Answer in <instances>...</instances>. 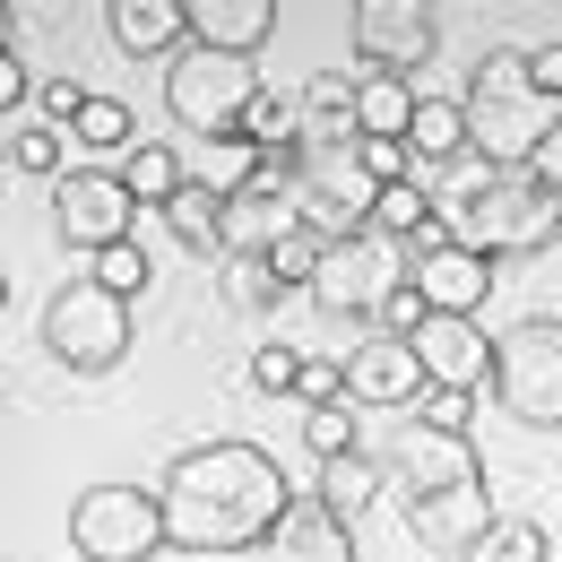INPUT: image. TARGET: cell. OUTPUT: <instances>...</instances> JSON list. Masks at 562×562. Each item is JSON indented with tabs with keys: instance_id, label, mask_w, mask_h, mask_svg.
<instances>
[{
	"instance_id": "4dcf8cb0",
	"label": "cell",
	"mask_w": 562,
	"mask_h": 562,
	"mask_svg": "<svg viewBox=\"0 0 562 562\" xmlns=\"http://www.w3.org/2000/svg\"><path fill=\"white\" fill-rule=\"evenodd\" d=\"M468 562H546V528L537 519H493V537H476Z\"/></svg>"
},
{
	"instance_id": "9a60e30c",
	"label": "cell",
	"mask_w": 562,
	"mask_h": 562,
	"mask_svg": "<svg viewBox=\"0 0 562 562\" xmlns=\"http://www.w3.org/2000/svg\"><path fill=\"white\" fill-rule=\"evenodd\" d=\"M493 485H459V493H424V502H407V537H416L424 554H459L468 562V546L476 537H493Z\"/></svg>"
},
{
	"instance_id": "d6986e66",
	"label": "cell",
	"mask_w": 562,
	"mask_h": 562,
	"mask_svg": "<svg viewBox=\"0 0 562 562\" xmlns=\"http://www.w3.org/2000/svg\"><path fill=\"white\" fill-rule=\"evenodd\" d=\"M269 562H355V528L329 510V502L294 493V502H285V519L269 528Z\"/></svg>"
},
{
	"instance_id": "d4e9b609",
	"label": "cell",
	"mask_w": 562,
	"mask_h": 562,
	"mask_svg": "<svg viewBox=\"0 0 562 562\" xmlns=\"http://www.w3.org/2000/svg\"><path fill=\"white\" fill-rule=\"evenodd\" d=\"M165 225H173V243L191 260H225V200H216L209 182H182V200L165 209Z\"/></svg>"
},
{
	"instance_id": "277c9868",
	"label": "cell",
	"mask_w": 562,
	"mask_h": 562,
	"mask_svg": "<svg viewBox=\"0 0 562 562\" xmlns=\"http://www.w3.org/2000/svg\"><path fill=\"white\" fill-rule=\"evenodd\" d=\"M450 243L485 251L493 269H502V260H528V251L562 243V191L546 173H528V165H519V173H493V191L468 209V225H459Z\"/></svg>"
},
{
	"instance_id": "8992f818",
	"label": "cell",
	"mask_w": 562,
	"mask_h": 562,
	"mask_svg": "<svg viewBox=\"0 0 562 562\" xmlns=\"http://www.w3.org/2000/svg\"><path fill=\"white\" fill-rule=\"evenodd\" d=\"M251 104H260V70L251 61H225L209 44H182L165 61V113L182 131H200V139H234Z\"/></svg>"
},
{
	"instance_id": "8fae6325",
	"label": "cell",
	"mask_w": 562,
	"mask_h": 562,
	"mask_svg": "<svg viewBox=\"0 0 562 562\" xmlns=\"http://www.w3.org/2000/svg\"><path fill=\"white\" fill-rule=\"evenodd\" d=\"M347 35H355V61H363V70L416 78L424 61L441 53V9H432V0H355Z\"/></svg>"
},
{
	"instance_id": "836d02e7",
	"label": "cell",
	"mask_w": 562,
	"mask_h": 562,
	"mask_svg": "<svg viewBox=\"0 0 562 562\" xmlns=\"http://www.w3.org/2000/svg\"><path fill=\"white\" fill-rule=\"evenodd\" d=\"M294 372H303V347H285V338H269L251 355V390L260 398H294Z\"/></svg>"
},
{
	"instance_id": "f35d334b",
	"label": "cell",
	"mask_w": 562,
	"mask_h": 562,
	"mask_svg": "<svg viewBox=\"0 0 562 562\" xmlns=\"http://www.w3.org/2000/svg\"><path fill=\"white\" fill-rule=\"evenodd\" d=\"M26 95H35V78H26V61H18V53H0V131L18 122V104H26Z\"/></svg>"
},
{
	"instance_id": "7bdbcfd3",
	"label": "cell",
	"mask_w": 562,
	"mask_h": 562,
	"mask_svg": "<svg viewBox=\"0 0 562 562\" xmlns=\"http://www.w3.org/2000/svg\"><path fill=\"white\" fill-rule=\"evenodd\" d=\"M0 303H9V278H0Z\"/></svg>"
},
{
	"instance_id": "83f0119b",
	"label": "cell",
	"mask_w": 562,
	"mask_h": 562,
	"mask_svg": "<svg viewBox=\"0 0 562 562\" xmlns=\"http://www.w3.org/2000/svg\"><path fill=\"white\" fill-rule=\"evenodd\" d=\"M0 147H9V165H18V173H44V182H61V173H70V139H61L53 122H9Z\"/></svg>"
},
{
	"instance_id": "603a6c76",
	"label": "cell",
	"mask_w": 562,
	"mask_h": 562,
	"mask_svg": "<svg viewBox=\"0 0 562 562\" xmlns=\"http://www.w3.org/2000/svg\"><path fill=\"white\" fill-rule=\"evenodd\" d=\"M122 182H131V200H139V209H173V200H182V182H191V156H182V147H165V139H139L131 147V156H122Z\"/></svg>"
},
{
	"instance_id": "ab89813d",
	"label": "cell",
	"mask_w": 562,
	"mask_h": 562,
	"mask_svg": "<svg viewBox=\"0 0 562 562\" xmlns=\"http://www.w3.org/2000/svg\"><path fill=\"white\" fill-rule=\"evenodd\" d=\"M528 87L562 113V44H537V53H528Z\"/></svg>"
},
{
	"instance_id": "4fadbf2b",
	"label": "cell",
	"mask_w": 562,
	"mask_h": 562,
	"mask_svg": "<svg viewBox=\"0 0 562 562\" xmlns=\"http://www.w3.org/2000/svg\"><path fill=\"white\" fill-rule=\"evenodd\" d=\"M432 390H485L493 381V329L485 321H459V312H424V329L407 338Z\"/></svg>"
},
{
	"instance_id": "7a4b0ae2",
	"label": "cell",
	"mask_w": 562,
	"mask_h": 562,
	"mask_svg": "<svg viewBox=\"0 0 562 562\" xmlns=\"http://www.w3.org/2000/svg\"><path fill=\"white\" fill-rule=\"evenodd\" d=\"M468 147L476 156H493L502 173H519V165H537L546 156V139L562 131V113L528 87V53H510V44H493V53H476V70H468Z\"/></svg>"
},
{
	"instance_id": "4316f807",
	"label": "cell",
	"mask_w": 562,
	"mask_h": 562,
	"mask_svg": "<svg viewBox=\"0 0 562 562\" xmlns=\"http://www.w3.org/2000/svg\"><path fill=\"white\" fill-rule=\"evenodd\" d=\"M260 165H269V156L234 131V139H209V156L191 165V182H209L216 200H234V191H251V182H260Z\"/></svg>"
},
{
	"instance_id": "b9f144b4",
	"label": "cell",
	"mask_w": 562,
	"mask_h": 562,
	"mask_svg": "<svg viewBox=\"0 0 562 562\" xmlns=\"http://www.w3.org/2000/svg\"><path fill=\"white\" fill-rule=\"evenodd\" d=\"M0 53H18V18H9V0H0Z\"/></svg>"
},
{
	"instance_id": "8d00e7d4",
	"label": "cell",
	"mask_w": 562,
	"mask_h": 562,
	"mask_svg": "<svg viewBox=\"0 0 562 562\" xmlns=\"http://www.w3.org/2000/svg\"><path fill=\"white\" fill-rule=\"evenodd\" d=\"M424 424L432 432H468L476 424V390H424Z\"/></svg>"
},
{
	"instance_id": "3957f363",
	"label": "cell",
	"mask_w": 562,
	"mask_h": 562,
	"mask_svg": "<svg viewBox=\"0 0 562 562\" xmlns=\"http://www.w3.org/2000/svg\"><path fill=\"white\" fill-rule=\"evenodd\" d=\"M493 407L537 432H562V321L554 312H528L493 338Z\"/></svg>"
},
{
	"instance_id": "7402d4cb",
	"label": "cell",
	"mask_w": 562,
	"mask_h": 562,
	"mask_svg": "<svg viewBox=\"0 0 562 562\" xmlns=\"http://www.w3.org/2000/svg\"><path fill=\"white\" fill-rule=\"evenodd\" d=\"M390 493V468H381V450H347V459H321V485H312V502H329L338 519H363L372 502Z\"/></svg>"
},
{
	"instance_id": "d590c367",
	"label": "cell",
	"mask_w": 562,
	"mask_h": 562,
	"mask_svg": "<svg viewBox=\"0 0 562 562\" xmlns=\"http://www.w3.org/2000/svg\"><path fill=\"white\" fill-rule=\"evenodd\" d=\"M225 285H234V303H243V312H269V303H285V285L269 278V260H225Z\"/></svg>"
},
{
	"instance_id": "f546056e",
	"label": "cell",
	"mask_w": 562,
	"mask_h": 562,
	"mask_svg": "<svg viewBox=\"0 0 562 562\" xmlns=\"http://www.w3.org/2000/svg\"><path fill=\"white\" fill-rule=\"evenodd\" d=\"M321 251H329V243H321L312 225H294L278 251H260V260H269V278H278L285 294H312V269H321Z\"/></svg>"
},
{
	"instance_id": "6da1fadb",
	"label": "cell",
	"mask_w": 562,
	"mask_h": 562,
	"mask_svg": "<svg viewBox=\"0 0 562 562\" xmlns=\"http://www.w3.org/2000/svg\"><path fill=\"white\" fill-rule=\"evenodd\" d=\"M165 546L173 554H251L285 519V468L260 441H191L165 468Z\"/></svg>"
},
{
	"instance_id": "ffe728a7",
	"label": "cell",
	"mask_w": 562,
	"mask_h": 562,
	"mask_svg": "<svg viewBox=\"0 0 562 562\" xmlns=\"http://www.w3.org/2000/svg\"><path fill=\"white\" fill-rule=\"evenodd\" d=\"M416 87L390 70H355V139L363 147H407V131H416Z\"/></svg>"
},
{
	"instance_id": "2e32d148",
	"label": "cell",
	"mask_w": 562,
	"mask_h": 562,
	"mask_svg": "<svg viewBox=\"0 0 562 562\" xmlns=\"http://www.w3.org/2000/svg\"><path fill=\"white\" fill-rule=\"evenodd\" d=\"M407 285L424 294V312H459V321H476V303L493 294V260H485V251H468V243H432V251H416Z\"/></svg>"
},
{
	"instance_id": "f1b7e54d",
	"label": "cell",
	"mask_w": 562,
	"mask_h": 562,
	"mask_svg": "<svg viewBox=\"0 0 562 562\" xmlns=\"http://www.w3.org/2000/svg\"><path fill=\"white\" fill-rule=\"evenodd\" d=\"M243 139L260 147V156H294V147H303V113H294V95L260 87V104L243 113Z\"/></svg>"
},
{
	"instance_id": "30bf717a",
	"label": "cell",
	"mask_w": 562,
	"mask_h": 562,
	"mask_svg": "<svg viewBox=\"0 0 562 562\" xmlns=\"http://www.w3.org/2000/svg\"><path fill=\"white\" fill-rule=\"evenodd\" d=\"M53 225H61V243L70 251H113V243H131V225H139V200H131V182H122V165H70L61 182H53Z\"/></svg>"
},
{
	"instance_id": "e575fe53",
	"label": "cell",
	"mask_w": 562,
	"mask_h": 562,
	"mask_svg": "<svg viewBox=\"0 0 562 562\" xmlns=\"http://www.w3.org/2000/svg\"><path fill=\"white\" fill-rule=\"evenodd\" d=\"M294 398H303V407H338V398H347V355H338V363H329V355H303Z\"/></svg>"
},
{
	"instance_id": "9c48e42d",
	"label": "cell",
	"mask_w": 562,
	"mask_h": 562,
	"mask_svg": "<svg viewBox=\"0 0 562 562\" xmlns=\"http://www.w3.org/2000/svg\"><path fill=\"white\" fill-rule=\"evenodd\" d=\"M70 554L78 562H156L165 554V502L147 485H87L70 502Z\"/></svg>"
},
{
	"instance_id": "60d3db41",
	"label": "cell",
	"mask_w": 562,
	"mask_h": 562,
	"mask_svg": "<svg viewBox=\"0 0 562 562\" xmlns=\"http://www.w3.org/2000/svg\"><path fill=\"white\" fill-rule=\"evenodd\" d=\"M528 173H546V182H554V191H562V131H554V139H546V156H537Z\"/></svg>"
},
{
	"instance_id": "52a82bcc",
	"label": "cell",
	"mask_w": 562,
	"mask_h": 562,
	"mask_svg": "<svg viewBox=\"0 0 562 562\" xmlns=\"http://www.w3.org/2000/svg\"><path fill=\"white\" fill-rule=\"evenodd\" d=\"M372 200H381V173L363 165V139L355 147H303L294 156V216L321 234V243H347L372 225Z\"/></svg>"
},
{
	"instance_id": "ee69618b",
	"label": "cell",
	"mask_w": 562,
	"mask_h": 562,
	"mask_svg": "<svg viewBox=\"0 0 562 562\" xmlns=\"http://www.w3.org/2000/svg\"><path fill=\"white\" fill-rule=\"evenodd\" d=\"M0 165H9V147H0Z\"/></svg>"
},
{
	"instance_id": "f6af8a7d",
	"label": "cell",
	"mask_w": 562,
	"mask_h": 562,
	"mask_svg": "<svg viewBox=\"0 0 562 562\" xmlns=\"http://www.w3.org/2000/svg\"><path fill=\"white\" fill-rule=\"evenodd\" d=\"M0 562H9V554H0Z\"/></svg>"
},
{
	"instance_id": "484cf974",
	"label": "cell",
	"mask_w": 562,
	"mask_h": 562,
	"mask_svg": "<svg viewBox=\"0 0 562 562\" xmlns=\"http://www.w3.org/2000/svg\"><path fill=\"white\" fill-rule=\"evenodd\" d=\"M78 156H131L139 147V131H131V104L122 95H87V113L70 122Z\"/></svg>"
},
{
	"instance_id": "44dd1931",
	"label": "cell",
	"mask_w": 562,
	"mask_h": 562,
	"mask_svg": "<svg viewBox=\"0 0 562 562\" xmlns=\"http://www.w3.org/2000/svg\"><path fill=\"white\" fill-rule=\"evenodd\" d=\"M294 113H303V147H355V70L303 78Z\"/></svg>"
},
{
	"instance_id": "1f68e13d",
	"label": "cell",
	"mask_w": 562,
	"mask_h": 562,
	"mask_svg": "<svg viewBox=\"0 0 562 562\" xmlns=\"http://www.w3.org/2000/svg\"><path fill=\"white\" fill-rule=\"evenodd\" d=\"M87 278L104 285V294H122V303H131V294H147V251H139V234H131V243H113V251H95V260H87Z\"/></svg>"
},
{
	"instance_id": "ac0fdd59",
	"label": "cell",
	"mask_w": 562,
	"mask_h": 562,
	"mask_svg": "<svg viewBox=\"0 0 562 562\" xmlns=\"http://www.w3.org/2000/svg\"><path fill=\"white\" fill-rule=\"evenodd\" d=\"M278 18H285L278 0H191V44H209L225 61H260Z\"/></svg>"
},
{
	"instance_id": "e0dca14e",
	"label": "cell",
	"mask_w": 562,
	"mask_h": 562,
	"mask_svg": "<svg viewBox=\"0 0 562 562\" xmlns=\"http://www.w3.org/2000/svg\"><path fill=\"white\" fill-rule=\"evenodd\" d=\"M104 35L131 61H173L191 44V0H113L104 9Z\"/></svg>"
},
{
	"instance_id": "cb8c5ba5",
	"label": "cell",
	"mask_w": 562,
	"mask_h": 562,
	"mask_svg": "<svg viewBox=\"0 0 562 562\" xmlns=\"http://www.w3.org/2000/svg\"><path fill=\"white\" fill-rule=\"evenodd\" d=\"M407 173H432V165H450V156H468V104L459 95H424L416 104V131H407Z\"/></svg>"
},
{
	"instance_id": "74e56055",
	"label": "cell",
	"mask_w": 562,
	"mask_h": 562,
	"mask_svg": "<svg viewBox=\"0 0 562 562\" xmlns=\"http://www.w3.org/2000/svg\"><path fill=\"white\" fill-rule=\"evenodd\" d=\"M35 104H44V122H53V131H70L78 113H87V87H78V78H44V87H35Z\"/></svg>"
},
{
	"instance_id": "7c38bea8",
	"label": "cell",
	"mask_w": 562,
	"mask_h": 562,
	"mask_svg": "<svg viewBox=\"0 0 562 562\" xmlns=\"http://www.w3.org/2000/svg\"><path fill=\"white\" fill-rule=\"evenodd\" d=\"M381 468H390L398 502L485 485V459H476V441H468V432H432V424H407V432H390V441H381Z\"/></svg>"
},
{
	"instance_id": "5b68a950",
	"label": "cell",
	"mask_w": 562,
	"mask_h": 562,
	"mask_svg": "<svg viewBox=\"0 0 562 562\" xmlns=\"http://www.w3.org/2000/svg\"><path fill=\"white\" fill-rule=\"evenodd\" d=\"M44 347H53V363H70L78 381L122 372V363H131V303L104 294L95 278H70L44 303Z\"/></svg>"
},
{
	"instance_id": "ba28073f",
	"label": "cell",
	"mask_w": 562,
	"mask_h": 562,
	"mask_svg": "<svg viewBox=\"0 0 562 562\" xmlns=\"http://www.w3.org/2000/svg\"><path fill=\"white\" fill-rule=\"evenodd\" d=\"M407 269H416V251L363 225V234H347V243L321 251V269H312V303H321L329 321H372V312L407 285Z\"/></svg>"
},
{
	"instance_id": "d6a6232c",
	"label": "cell",
	"mask_w": 562,
	"mask_h": 562,
	"mask_svg": "<svg viewBox=\"0 0 562 562\" xmlns=\"http://www.w3.org/2000/svg\"><path fill=\"white\" fill-rule=\"evenodd\" d=\"M303 450H312V459H347V450H363L347 398H338V407H303Z\"/></svg>"
},
{
	"instance_id": "5bb4252c",
	"label": "cell",
	"mask_w": 562,
	"mask_h": 562,
	"mask_svg": "<svg viewBox=\"0 0 562 562\" xmlns=\"http://www.w3.org/2000/svg\"><path fill=\"white\" fill-rule=\"evenodd\" d=\"M424 390V363H416V347L407 338H381V329H363L355 338V355H347V407H416Z\"/></svg>"
}]
</instances>
